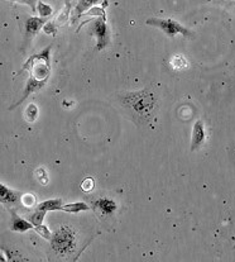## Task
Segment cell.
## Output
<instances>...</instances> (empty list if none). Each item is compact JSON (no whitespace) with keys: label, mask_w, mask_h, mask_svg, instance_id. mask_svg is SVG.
Here are the masks:
<instances>
[{"label":"cell","mask_w":235,"mask_h":262,"mask_svg":"<svg viewBox=\"0 0 235 262\" xmlns=\"http://www.w3.org/2000/svg\"><path fill=\"white\" fill-rule=\"evenodd\" d=\"M52 46L44 48L42 52L37 55L31 56L26 63H24V70H29V79L39 82H47L51 74L50 68V52Z\"/></svg>","instance_id":"6da1fadb"},{"label":"cell","mask_w":235,"mask_h":262,"mask_svg":"<svg viewBox=\"0 0 235 262\" xmlns=\"http://www.w3.org/2000/svg\"><path fill=\"white\" fill-rule=\"evenodd\" d=\"M154 95L152 93L142 90V92L130 93V94L125 95L124 103L132 109H134L135 113L139 114L143 118H147L149 114L152 113L154 106Z\"/></svg>","instance_id":"7a4b0ae2"},{"label":"cell","mask_w":235,"mask_h":262,"mask_svg":"<svg viewBox=\"0 0 235 262\" xmlns=\"http://www.w3.org/2000/svg\"><path fill=\"white\" fill-rule=\"evenodd\" d=\"M52 248L58 255L70 253L75 248V232L68 226H62L53 233Z\"/></svg>","instance_id":"3957f363"},{"label":"cell","mask_w":235,"mask_h":262,"mask_svg":"<svg viewBox=\"0 0 235 262\" xmlns=\"http://www.w3.org/2000/svg\"><path fill=\"white\" fill-rule=\"evenodd\" d=\"M146 23L148 26H154L158 27L159 29L165 32L168 37H175L177 34H182L185 37H192V32L190 29L185 28L183 26H181L180 23L176 22L173 19H161V18H149V19L146 20Z\"/></svg>","instance_id":"277c9868"},{"label":"cell","mask_w":235,"mask_h":262,"mask_svg":"<svg viewBox=\"0 0 235 262\" xmlns=\"http://www.w3.org/2000/svg\"><path fill=\"white\" fill-rule=\"evenodd\" d=\"M92 24V33L96 37V51L104 50L110 42V32L109 27L105 22V17H100L98 19H91Z\"/></svg>","instance_id":"5b68a950"},{"label":"cell","mask_w":235,"mask_h":262,"mask_svg":"<svg viewBox=\"0 0 235 262\" xmlns=\"http://www.w3.org/2000/svg\"><path fill=\"white\" fill-rule=\"evenodd\" d=\"M206 140V130L202 120H197L192 127V137H191V151L199 148Z\"/></svg>","instance_id":"8992f818"},{"label":"cell","mask_w":235,"mask_h":262,"mask_svg":"<svg viewBox=\"0 0 235 262\" xmlns=\"http://www.w3.org/2000/svg\"><path fill=\"white\" fill-rule=\"evenodd\" d=\"M46 24V20L42 17H29L26 20V39L29 41L31 38H33L37 33L39 32V29L43 28V26Z\"/></svg>","instance_id":"52a82bcc"},{"label":"cell","mask_w":235,"mask_h":262,"mask_svg":"<svg viewBox=\"0 0 235 262\" xmlns=\"http://www.w3.org/2000/svg\"><path fill=\"white\" fill-rule=\"evenodd\" d=\"M34 224L32 222L26 221V219L20 218L17 215V213L12 212V231L18 232V233H24V232L29 231V229H34Z\"/></svg>","instance_id":"ba28073f"},{"label":"cell","mask_w":235,"mask_h":262,"mask_svg":"<svg viewBox=\"0 0 235 262\" xmlns=\"http://www.w3.org/2000/svg\"><path fill=\"white\" fill-rule=\"evenodd\" d=\"M19 196L20 194L18 191L10 190L5 185L0 184V199H2V203H4V204H14L19 199Z\"/></svg>","instance_id":"9c48e42d"},{"label":"cell","mask_w":235,"mask_h":262,"mask_svg":"<svg viewBox=\"0 0 235 262\" xmlns=\"http://www.w3.org/2000/svg\"><path fill=\"white\" fill-rule=\"evenodd\" d=\"M95 205L99 208V210L105 215L113 214L116 209L115 203L111 199H108V198H100V199L96 200Z\"/></svg>","instance_id":"30bf717a"},{"label":"cell","mask_w":235,"mask_h":262,"mask_svg":"<svg viewBox=\"0 0 235 262\" xmlns=\"http://www.w3.org/2000/svg\"><path fill=\"white\" fill-rule=\"evenodd\" d=\"M62 199H50L46 202L41 203L38 205L39 210H44V212H51V210H60L62 207Z\"/></svg>","instance_id":"8fae6325"},{"label":"cell","mask_w":235,"mask_h":262,"mask_svg":"<svg viewBox=\"0 0 235 262\" xmlns=\"http://www.w3.org/2000/svg\"><path fill=\"white\" fill-rule=\"evenodd\" d=\"M170 66L175 71H182L187 68L189 62H187V60H186L185 57H182L181 55H176V56H173V57H171Z\"/></svg>","instance_id":"7c38bea8"},{"label":"cell","mask_w":235,"mask_h":262,"mask_svg":"<svg viewBox=\"0 0 235 262\" xmlns=\"http://www.w3.org/2000/svg\"><path fill=\"white\" fill-rule=\"evenodd\" d=\"M89 205L85 203H71V204H66L61 207L60 210H63L66 213H80L81 210H89Z\"/></svg>","instance_id":"4fadbf2b"},{"label":"cell","mask_w":235,"mask_h":262,"mask_svg":"<svg viewBox=\"0 0 235 262\" xmlns=\"http://www.w3.org/2000/svg\"><path fill=\"white\" fill-rule=\"evenodd\" d=\"M70 9H71V4H70V2L67 0V2H66L65 8L61 10L60 14H58L57 18H56V20H55L56 26L61 27V26H63V24H65L66 22H67L68 15H70Z\"/></svg>","instance_id":"5bb4252c"},{"label":"cell","mask_w":235,"mask_h":262,"mask_svg":"<svg viewBox=\"0 0 235 262\" xmlns=\"http://www.w3.org/2000/svg\"><path fill=\"white\" fill-rule=\"evenodd\" d=\"M37 117H38V108H37L36 104L31 103L24 112V119L28 123H33L37 119Z\"/></svg>","instance_id":"9a60e30c"},{"label":"cell","mask_w":235,"mask_h":262,"mask_svg":"<svg viewBox=\"0 0 235 262\" xmlns=\"http://www.w3.org/2000/svg\"><path fill=\"white\" fill-rule=\"evenodd\" d=\"M100 0H80L79 4L76 5V9H75V13L77 14V17L81 15V13H84V10H86L87 8L92 7V5L99 3Z\"/></svg>","instance_id":"2e32d148"},{"label":"cell","mask_w":235,"mask_h":262,"mask_svg":"<svg viewBox=\"0 0 235 262\" xmlns=\"http://www.w3.org/2000/svg\"><path fill=\"white\" fill-rule=\"evenodd\" d=\"M37 10H38L39 15H41L42 18H46V17H48V15H51L53 13L52 7H50V5L46 4V3H43V2H38V5H37Z\"/></svg>","instance_id":"e0dca14e"},{"label":"cell","mask_w":235,"mask_h":262,"mask_svg":"<svg viewBox=\"0 0 235 262\" xmlns=\"http://www.w3.org/2000/svg\"><path fill=\"white\" fill-rule=\"evenodd\" d=\"M46 216V212L44 210H37L36 213H33V215L29 216V222L34 224V226H39V224L43 223V219Z\"/></svg>","instance_id":"ac0fdd59"},{"label":"cell","mask_w":235,"mask_h":262,"mask_svg":"<svg viewBox=\"0 0 235 262\" xmlns=\"http://www.w3.org/2000/svg\"><path fill=\"white\" fill-rule=\"evenodd\" d=\"M34 231H36L37 233L39 234V236L43 237V238H46V239H50L51 238L50 229H48L46 226H43V224H39V226L34 227Z\"/></svg>","instance_id":"d6986e66"},{"label":"cell","mask_w":235,"mask_h":262,"mask_svg":"<svg viewBox=\"0 0 235 262\" xmlns=\"http://www.w3.org/2000/svg\"><path fill=\"white\" fill-rule=\"evenodd\" d=\"M94 186H95V181H94V179H91V178L85 179L81 184V189L86 192L91 191L92 189H94Z\"/></svg>","instance_id":"ffe728a7"},{"label":"cell","mask_w":235,"mask_h":262,"mask_svg":"<svg viewBox=\"0 0 235 262\" xmlns=\"http://www.w3.org/2000/svg\"><path fill=\"white\" fill-rule=\"evenodd\" d=\"M36 176L42 185H46V184L48 183V176H47V172L44 168H38V170L36 171Z\"/></svg>","instance_id":"44dd1931"},{"label":"cell","mask_w":235,"mask_h":262,"mask_svg":"<svg viewBox=\"0 0 235 262\" xmlns=\"http://www.w3.org/2000/svg\"><path fill=\"white\" fill-rule=\"evenodd\" d=\"M22 202L26 207H33L34 203H36V198L32 194H26L22 196Z\"/></svg>","instance_id":"7402d4cb"},{"label":"cell","mask_w":235,"mask_h":262,"mask_svg":"<svg viewBox=\"0 0 235 262\" xmlns=\"http://www.w3.org/2000/svg\"><path fill=\"white\" fill-rule=\"evenodd\" d=\"M56 28H57V26H56L55 22H47L43 26L44 33L47 34H56Z\"/></svg>","instance_id":"603a6c76"},{"label":"cell","mask_w":235,"mask_h":262,"mask_svg":"<svg viewBox=\"0 0 235 262\" xmlns=\"http://www.w3.org/2000/svg\"><path fill=\"white\" fill-rule=\"evenodd\" d=\"M17 2L24 3V4H28L29 7L32 8V9L36 10V2H37V0H17Z\"/></svg>","instance_id":"cb8c5ba5"}]
</instances>
